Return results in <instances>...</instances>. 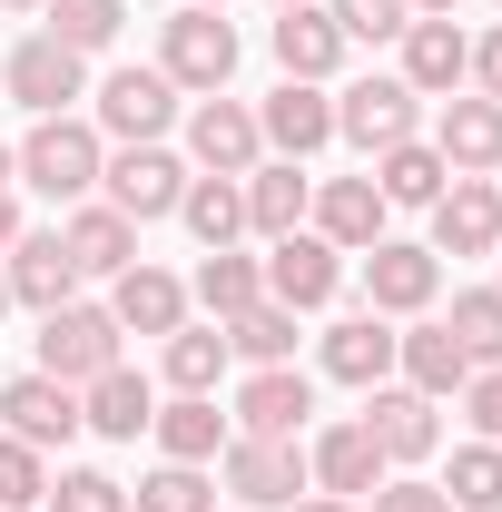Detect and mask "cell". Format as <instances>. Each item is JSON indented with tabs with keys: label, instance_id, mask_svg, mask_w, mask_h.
<instances>
[{
	"label": "cell",
	"instance_id": "obj_21",
	"mask_svg": "<svg viewBox=\"0 0 502 512\" xmlns=\"http://www.w3.org/2000/svg\"><path fill=\"white\" fill-rule=\"evenodd\" d=\"M424 217H434V237H424L434 256H493L502 247V188L493 178H453Z\"/></svg>",
	"mask_w": 502,
	"mask_h": 512
},
{
	"label": "cell",
	"instance_id": "obj_30",
	"mask_svg": "<svg viewBox=\"0 0 502 512\" xmlns=\"http://www.w3.org/2000/svg\"><path fill=\"white\" fill-rule=\"evenodd\" d=\"M256 296H266V256H247V247H207V256H197V276H188V306H207V325L247 316Z\"/></svg>",
	"mask_w": 502,
	"mask_h": 512
},
{
	"label": "cell",
	"instance_id": "obj_44",
	"mask_svg": "<svg viewBox=\"0 0 502 512\" xmlns=\"http://www.w3.org/2000/svg\"><path fill=\"white\" fill-rule=\"evenodd\" d=\"M463 89H473V99H502V20L473 40V79H463Z\"/></svg>",
	"mask_w": 502,
	"mask_h": 512
},
{
	"label": "cell",
	"instance_id": "obj_52",
	"mask_svg": "<svg viewBox=\"0 0 502 512\" xmlns=\"http://www.w3.org/2000/svg\"><path fill=\"white\" fill-rule=\"evenodd\" d=\"M266 10H296V0H266Z\"/></svg>",
	"mask_w": 502,
	"mask_h": 512
},
{
	"label": "cell",
	"instance_id": "obj_53",
	"mask_svg": "<svg viewBox=\"0 0 502 512\" xmlns=\"http://www.w3.org/2000/svg\"><path fill=\"white\" fill-rule=\"evenodd\" d=\"M217 512H237V503H217Z\"/></svg>",
	"mask_w": 502,
	"mask_h": 512
},
{
	"label": "cell",
	"instance_id": "obj_54",
	"mask_svg": "<svg viewBox=\"0 0 502 512\" xmlns=\"http://www.w3.org/2000/svg\"><path fill=\"white\" fill-rule=\"evenodd\" d=\"M493 10H502V0H493Z\"/></svg>",
	"mask_w": 502,
	"mask_h": 512
},
{
	"label": "cell",
	"instance_id": "obj_35",
	"mask_svg": "<svg viewBox=\"0 0 502 512\" xmlns=\"http://www.w3.org/2000/svg\"><path fill=\"white\" fill-rule=\"evenodd\" d=\"M453 512H502V444H453V463L434 473Z\"/></svg>",
	"mask_w": 502,
	"mask_h": 512
},
{
	"label": "cell",
	"instance_id": "obj_3",
	"mask_svg": "<svg viewBox=\"0 0 502 512\" xmlns=\"http://www.w3.org/2000/svg\"><path fill=\"white\" fill-rule=\"evenodd\" d=\"M158 69H168V89L178 99H217L227 79H237V20L227 10H168L158 20Z\"/></svg>",
	"mask_w": 502,
	"mask_h": 512
},
{
	"label": "cell",
	"instance_id": "obj_4",
	"mask_svg": "<svg viewBox=\"0 0 502 512\" xmlns=\"http://www.w3.org/2000/svg\"><path fill=\"white\" fill-rule=\"evenodd\" d=\"M178 89H168V69L148 60V69H109L99 89H89V128L109 138V148H158L168 128H178Z\"/></svg>",
	"mask_w": 502,
	"mask_h": 512
},
{
	"label": "cell",
	"instance_id": "obj_29",
	"mask_svg": "<svg viewBox=\"0 0 502 512\" xmlns=\"http://www.w3.org/2000/svg\"><path fill=\"white\" fill-rule=\"evenodd\" d=\"M148 434H158V463H217V453H227V434H237V424L217 414V394H168Z\"/></svg>",
	"mask_w": 502,
	"mask_h": 512
},
{
	"label": "cell",
	"instance_id": "obj_43",
	"mask_svg": "<svg viewBox=\"0 0 502 512\" xmlns=\"http://www.w3.org/2000/svg\"><path fill=\"white\" fill-rule=\"evenodd\" d=\"M463 404V424H473V444H502V365H483V375L453 394Z\"/></svg>",
	"mask_w": 502,
	"mask_h": 512
},
{
	"label": "cell",
	"instance_id": "obj_11",
	"mask_svg": "<svg viewBox=\"0 0 502 512\" xmlns=\"http://www.w3.org/2000/svg\"><path fill=\"white\" fill-rule=\"evenodd\" d=\"M227 424H237V434H276V444H306L315 375H306V365H247L237 404H227Z\"/></svg>",
	"mask_w": 502,
	"mask_h": 512
},
{
	"label": "cell",
	"instance_id": "obj_27",
	"mask_svg": "<svg viewBox=\"0 0 502 512\" xmlns=\"http://www.w3.org/2000/svg\"><path fill=\"white\" fill-rule=\"evenodd\" d=\"M237 188H247V237H266V247H276V237H296V227H306V207H315V178L296 168V158H256Z\"/></svg>",
	"mask_w": 502,
	"mask_h": 512
},
{
	"label": "cell",
	"instance_id": "obj_2",
	"mask_svg": "<svg viewBox=\"0 0 502 512\" xmlns=\"http://www.w3.org/2000/svg\"><path fill=\"white\" fill-rule=\"evenodd\" d=\"M217 493L237 512H296L315 493L306 473V444H276V434H227V453H217Z\"/></svg>",
	"mask_w": 502,
	"mask_h": 512
},
{
	"label": "cell",
	"instance_id": "obj_15",
	"mask_svg": "<svg viewBox=\"0 0 502 512\" xmlns=\"http://www.w3.org/2000/svg\"><path fill=\"white\" fill-rule=\"evenodd\" d=\"M315 375L355 384V394H375V384H394V316H375V306L335 316L325 335H315Z\"/></svg>",
	"mask_w": 502,
	"mask_h": 512
},
{
	"label": "cell",
	"instance_id": "obj_1",
	"mask_svg": "<svg viewBox=\"0 0 502 512\" xmlns=\"http://www.w3.org/2000/svg\"><path fill=\"white\" fill-rule=\"evenodd\" d=\"M20 158V188H40L50 207H79V197H99V168H109V138L79 119H30V138L10 148Z\"/></svg>",
	"mask_w": 502,
	"mask_h": 512
},
{
	"label": "cell",
	"instance_id": "obj_23",
	"mask_svg": "<svg viewBox=\"0 0 502 512\" xmlns=\"http://www.w3.org/2000/svg\"><path fill=\"white\" fill-rule=\"evenodd\" d=\"M384 217H394V207H384V188H375V178H315L306 227H315V237H325L335 256H365V247L384 237Z\"/></svg>",
	"mask_w": 502,
	"mask_h": 512
},
{
	"label": "cell",
	"instance_id": "obj_49",
	"mask_svg": "<svg viewBox=\"0 0 502 512\" xmlns=\"http://www.w3.org/2000/svg\"><path fill=\"white\" fill-rule=\"evenodd\" d=\"M0 10H50V0H0Z\"/></svg>",
	"mask_w": 502,
	"mask_h": 512
},
{
	"label": "cell",
	"instance_id": "obj_48",
	"mask_svg": "<svg viewBox=\"0 0 502 512\" xmlns=\"http://www.w3.org/2000/svg\"><path fill=\"white\" fill-rule=\"evenodd\" d=\"M0 188H20V158H10V138H0Z\"/></svg>",
	"mask_w": 502,
	"mask_h": 512
},
{
	"label": "cell",
	"instance_id": "obj_51",
	"mask_svg": "<svg viewBox=\"0 0 502 512\" xmlns=\"http://www.w3.org/2000/svg\"><path fill=\"white\" fill-rule=\"evenodd\" d=\"M188 10H227V0H188Z\"/></svg>",
	"mask_w": 502,
	"mask_h": 512
},
{
	"label": "cell",
	"instance_id": "obj_36",
	"mask_svg": "<svg viewBox=\"0 0 502 512\" xmlns=\"http://www.w3.org/2000/svg\"><path fill=\"white\" fill-rule=\"evenodd\" d=\"M40 20H50V40H60V50L99 60V50H109V40L128 30V0H50Z\"/></svg>",
	"mask_w": 502,
	"mask_h": 512
},
{
	"label": "cell",
	"instance_id": "obj_37",
	"mask_svg": "<svg viewBox=\"0 0 502 512\" xmlns=\"http://www.w3.org/2000/svg\"><path fill=\"white\" fill-rule=\"evenodd\" d=\"M443 325H453V345L473 355V375H483V365H502V286H463Z\"/></svg>",
	"mask_w": 502,
	"mask_h": 512
},
{
	"label": "cell",
	"instance_id": "obj_25",
	"mask_svg": "<svg viewBox=\"0 0 502 512\" xmlns=\"http://www.w3.org/2000/svg\"><path fill=\"white\" fill-rule=\"evenodd\" d=\"M0 276H10V306H30V316H50L79 296V266H69L60 227H20V247L0 256Z\"/></svg>",
	"mask_w": 502,
	"mask_h": 512
},
{
	"label": "cell",
	"instance_id": "obj_19",
	"mask_svg": "<svg viewBox=\"0 0 502 512\" xmlns=\"http://www.w3.org/2000/svg\"><path fill=\"white\" fill-rule=\"evenodd\" d=\"M394 384H414V394H463V384H473V355H463V345H453V325L443 316H404L394 325Z\"/></svg>",
	"mask_w": 502,
	"mask_h": 512
},
{
	"label": "cell",
	"instance_id": "obj_50",
	"mask_svg": "<svg viewBox=\"0 0 502 512\" xmlns=\"http://www.w3.org/2000/svg\"><path fill=\"white\" fill-rule=\"evenodd\" d=\"M0 316H10V276H0Z\"/></svg>",
	"mask_w": 502,
	"mask_h": 512
},
{
	"label": "cell",
	"instance_id": "obj_38",
	"mask_svg": "<svg viewBox=\"0 0 502 512\" xmlns=\"http://www.w3.org/2000/svg\"><path fill=\"white\" fill-rule=\"evenodd\" d=\"M138 512H217V473L207 463H158V473H138Z\"/></svg>",
	"mask_w": 502,
	"mask_h": 512
},
{
	"label": "cell",
	"instance_id": "obj_46",
	"mask_svg": "<svg viewBox=\"0 0 502 512\" xmlns=\"http://www.w3.org/2000/svg\"><path fill=\"white\" fill-rule=\"evenodd\" d=\"M404 10H414V20H453L463 0H404Z\"/></svg>",
	"mask_w": 502,
	"mask_h": 512
},
{
	"label": "cell",
	"instance_id": "obj_17",
	"mask_svg": "<svg viewBox=\"0 0 502 512\" xmlns=\"http://www.w3.org/2000/svg\"><path fill=\"white\" fill-rule=\"evenodd\" d=\"M266 50H276V69L286 79H315V89H335L345 79V30L325 20V0H296V10H276V30H266Z\"/></svg>",
	"mask_w": 502,
	"mask_h": 512
},
{
	"label": "cell",
	"instance_id": "obj_9",
	"mask_svg": "<svg viewBox=\"0 0 502 512\" xmlns=\"http://www.w3.org/2000/svg\"><path fill=\"white\" fill-rule=\"evenodd\" d=\"M355 424L375 434V453L394 463V473H424V463L443 453V404H434V394H414V384H375Z\"/></svg>",
	"mask_w": 502,
	"mask_h": 512
},
{
	"label": "cell",
	"instance_id": "obj_34",
	"mask_svg": "<svg viewBox=\"0 0 502 512\" xmlns=\"http://www.w3.org/2000/svg\"><path fill=\"white\" fill-rule=\"evenodd\" d=\"M178 227H188L197 247H237V237H247V188H237V178H188Z\"/></svg>",
	"mask_w": 502,
	"mask_h": 512
},
{
	"label": "cell",
	"instance_id": "obj_5",
	"mask_svg": "<svg viewBox=\"0 0 502 512\" xmlns=\"http://www.w3.org/2000/svg\"><path fill=\"white\" fill-rule=\"evenodd\" d=\"M335 138H345V148H365V158H384V148L424 138V99H414L394 69H365V79H345V89H335Z\"/></svg>",
	"mask_w": 502,
	"mask_h": 512
},
{
	"label": "cell",
	"instance_id": "obj_26",
	"mask_svg": "<svg viewBox=\"0 0 502 512\" xmlns=\"http://www.w3.org/2000/svg\"><path fill=\"white\" fill-rule=\"evenodd\" d=\"M79 424L99 434V444H138L148 424H158V384L138 375V365H109V375L79 384Z\"/></svg>",
	"mask_w": 502,
	"mask_h": 512
},
{
	"label": "cell",
	"instance_id": "obj_14",
	"mask_svg": "<svg viewBox=\"0 0 502 512\" xmlns=\"http://www.w3.org/2000/svg\"><path fill=\"white\" fill-rule=\"evenodd\" d=\"M188 158H197V178H247L256 158H266V138H256V109L247 99H188Z\"/></svg>",
	"mask_w": 502,
	"mask_h": 512
},
{
	"label": "cell",
	"instance_id": "obj_18",
	"mask_svg": "<svg viewBox=\"0 0 502 512\" xmlns=\"http://www.w3.org/2000/svg\"><path fill=\"white\" fill-rule=\"evenodd\" d=\"M404 60L394 79L414 89V99H453L463 79H473V30H453V20H404V40H394Z\"/></svg>",
	"mask_w": 502,
	"mask_h": 512
},
{
	"label": "cell",
	"instance_id": "obj_31",
	"mask_svg": "<svg viewBox=\"0 0 502 512\" xmlns=\"http://www.w3.org/2000/svg\"><path fill=\"white\" fill-rule=\"evenodd\" d=\"M227 325H207V316H188L178 335H158V375H168V394H217L227 384Z\"/></svg>",
	"mask_w": 502,
	"mask_h": 512
},
{
	"label": "cell",
	"instance_id": "obj_42",
	"mask_svg": "<svg viewBox=\"0 0 502 512\" xmlns=\"http://www.w3.org/2000/svg\"><path fill=\"white\" fill-rule=\"evenodd\" d=\"M365 512H453V503H443L434 473H384L375 493H365Z\"/></svg>",
	"mask_w": 502,
	"mask_h": 512
},
{
	"label": "cell",
	"instance_id": "obj_28",
	"mask_svg": "<svg viewBox=\"0 0 502 512\" xmlns=\"http://www.w3.org/2000/svg\"><path fill=\"white\" fill-rule=\"evenodd\" d=\"M60 247L79 276H119V266H138V227H128L109 197H79L69 207V227H60Z\"/></svg>",
	"mask_w": 502,
	"mask_h": 512
},
{
	"label": "cell",
	"instance_id": "obj_24",
	"mask_svg": "<svg viewBox=\"0 0 502 512\" xmlns=\"http://www.w3.org/2000/svg\"><path fill=\"white\" fill-rule=\"evenodd\" d=\"M434 148L453 178H493L502 168V99H473V89H453L434 109Z\"/></svg>",
	"mask_w": 502,
	"mask_h": 512
},
{
	"label": "cell",
	"instance_id": "obj_16",
	"mask_svg": "<svg viewBox=\"0 0 502 512\" xmlns=\"http://www.w3.org/2000/svg\"><path fill=\"white\" fill-rule=\"evenodd\" d=\"M0 434H20V444H40V453H60L69 434H89L79 424V384H60V375H10L0 384Z\"/></svg>",
	"mask_w": 502,
	"mask_h": 512
},
{
	"label": "cell",
	"instance_id": "obj_12",
	"mask_svg": "<svg viewBox=\"0 0 502 512\" xmlns=\"http://www.w3.org/2000/svg\"><path fill=\"white\" fill-rule=\"evenodd\" d=\"M355 266H365V306H375V316H434V296H443V256L434 247L375 237Z\"/></svg>",
	"mask_w": 502,
	"mask_h": 512
},
{
	"label": "cell",
	"instance_id": "obj_40",
	"mask_svg": "<svg viewBox=\"0 0 502 512\" xmlns=\"http://www.w3.org/2000/svg\"><path fill=\"white\" fill-rule=\"evenodd\" d=\"M40 503H50V453L0 434V512H40Z\"/></svg>",
	"mask_w": 502,
	"mask_h": 512
},
{
	"label": "cell",
	"instance_id": "obj_10",
	"mask_svg": "<svg viewBox=\"0 0 502 512\" xmlns=\"http://www.w3.org/2000/svg\"><path fill=\"white\" fill-rule=\"evenodd\" d=\"M256 138H266V158H325L335 148V89H315V79H276L266 99H256Z\"/></svg>",
	"mask_w": 502,
	"mask_h": 512
},
{
	"label": "cell",
	"instance_id": "obj_39",
	"mask_svg": "<svg viewBox=\"0 0 502 512\" xmlns=\"http://www.w3.org/2000/svg\"><path fill=\"white\" fill-rule=\"evenodd\" d=\"M40 512H128V483H119V473H99V463H60Z\"/></svg>",
	"mask_w": 502,
	"mask_h": 512
},
{
	"label": "cell",
	"instance_id": "obj_6",
	"mask_svg": "<svg viewBox=\"0 0 502 512\" xmlns=\"http://www.w3.org/2000/svg\"><path fill=\"white\" fill-rule=\"evenodd\" d=\"M188 158L158 138V148H109V168H99V197L119 207L128 227H158V217H178V197H188Z\"/></svg>",
	"mask_w": 502,
	"mask_h": 512
},
{
	"label": "cell",
	"instance_id": "obj_8",
	"mask_svg": "<svg viewBox=\"0 0 502 512\" xmlns=\"http://www.w3.org/2000/svg\"><path fill=\"white\" fill-rule=\"evenodd\" d=\"M109 365H128V355H119V316H109V306L69 296V306H50V316H40V375L89 384V375H109Z\"/></svg>",
	"mask_w": 502,
	"mask_h": 512
},
{
	"label": "cell",
	"instance_id": "obj_45",
	"mask_svg": "<svg viewBox=\"0 0 502 512\" xmlns=\"http://www.w3.org/2000/svg\"><path fill=\"white\" fill-rule=\"evenodd\" d=\"M10 247H20V197L0 188V256H10Z\"/></svg>",
	"mask_w": 502,
	"mask_h": 512
},
{
	"label": "cell",
	"instance_id": "obj_47",
	"mask_svg": "<svg viewBox=\"0 0 502 512\" xmlns=\"http://www.w3.org/2000/svg\"><path fill=\"white\" fill-rule=\"evenodd\" d=\"M296 512H365V503H335V493H306Z\"/></svg>",
	"mask_w": 502,
	"mask_h": 512
},
{
	"label": "cell",
	"instance_id": "obj_20",
	"mask_svg": "<svg viewBox=\"0 0 502 512\" xmlns=\"http://www.w3.org/2000/svg\"><path fill=\"white\" fill-rule=\"evenodd\" d=\"M306 473H315V493H335V503H365V493H375L394 463H384V453H375V434H365V424L345 414V424H315Z\"/></svg>",
	"mask_w": 502,
	"mask_h": 512
},
{
	"label": "cell",
	"instance_id": "obj_7",
	"mask_svg": "<svg viewBox=\"0 0 502 512\" xmlns=\"http://www.w3.org/2000/svg\"><path fill=\"white\" fill-rule=\"evenodd\" d=\"M0 89L30 109V119H69L79 99H89V60L60 50L50 30H30V40H10V60H0Z\"/></svg>",
	"mask_w": 502,
	"mask_h": 512
},
{
	"label": "cell",
	"instance_id": "obj_33",
	"mask_svg": "<svg viewBox=\"0 0 502 512\" xmlns=\"http://www.w3.org/2000/svg\"><path fill=\"white\" fill-rule=\"evenodd\" d=\"M296 335H306V316H296V306L256 296L247 316H227V355H237V365H296Z\"/></svg>",
	"mask_w": 502,
	"mask_h": 512
},
{
	"label": "cell",
	"instance_id": "obj_13",
	"mask_svg": "<svg viewBox=\"0 0 502 512\" xmlns=\"http://www.w3.org/2000/svg\"><path fill=\"white\" fill-rule=\"evenodd\" d=\"M266 296H276V306H296V316H325V306L345 296V256L325 247L315 227L276 237V247H266Z\"/></svg>",
	"mask_w": 502,
	"mask_h": 512
},
{
	"label": "cell",
	"instance_id": "obj_32",
	"mask_svg": "<svg viewBox=\"0 0 502 512\" xmlns=\"http://www.w3.org/2000/svg\"><path fill=\"white\" fill-rule=\"evenodd\" d=\"M365 178L384 188V207H434V197L453 188V168H443V148H434V138H404V148H384Z\"/></svg>",
	"mask_w": 502,
	"mask_h": 512
},
{
	"label": "cell",
	"instance_id": "obj_22",
	"mask_svg": "<svg viewBox=\"0 0 502 512\" xmlns=\"http://www.w3.org/2000/svg\"><path fill=\"white\" fill-rule=\"evenodd\" d=\"M109 316H119V335H178L197 306H188V276H168V266L138 256V266L109 276Z\"/></svg>",
	"mask_w": 502,
	"mask_h": 512
},
{
	"label": "cell",
	"instance_id": "obj_41",
	"mask_svg": "<svg viewBox=\"0 0 502 512\" xmlns=\"http://www.w3.org/2000/svg\"><path fill=\"white\" fill-rule=\"evenodd\" d=\"M325 20H335V30H345V40H404V20H414V10H404V0H325Z\"/></svg>",
	"mask_w": 502,
	"mask_h": 512
}]
</instances>
